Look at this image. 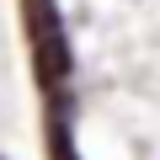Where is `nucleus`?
Instances as JSON below:
<instances>
[{"label":"nucleus","instance_id":"f257e3e1","mask_svg":"<svg viewBox=\"0 0 160 160\" xmlns=\"http://www.w3.org/2000/svg\"><path fill=\"white\" fill-rule=\"evenodd\" d=\"M22 27H27V48H32V75L38 86L53 91L69 75V38H64V16L53 0H22Z\"/></svg>","mask_w":160,"mask_h":160},{"label":"nucleus","instance_id":"f03ea898","mask_svg":"<svg viewBox=\"0 0 160 160\" xmlns=\"http://www.w3.org/2000/svg\"><path fill=\"white\" fill-rule=\"evenodd\" d=\"M48 160H80V149H75V139H69V128H64V123H53V128H48Z\"/></svg>","mask_w":160,"mask_h":160}]
</instances>
